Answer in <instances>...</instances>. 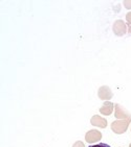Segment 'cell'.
<instances>
[{
  "label": "cell",
  "instance_id": "6da1fadb",
  "mask_svg": "<svg viewBox=\"0 0 131 147\" xmlns=\"http://www.w3.org/2000/svg\"><path fill=\"white\" fill-rule=\"evenodd\" d=\"M88 147H110L108 144H105V143H99V144H94V145H89Z\"/></svg>",
  "mask_w": 131,
  "mask_h": 147
}]
</instances>
